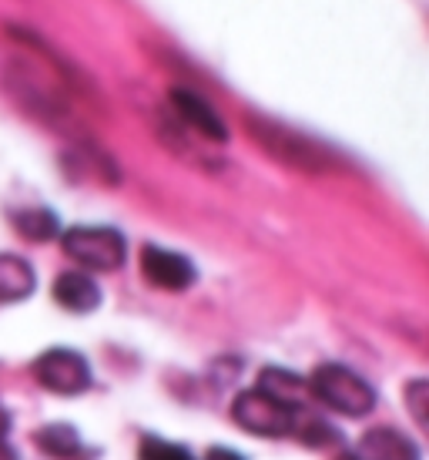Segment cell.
Returning <instances> with one entry per match:
<instances>
[{"instance_id": "5bb4252c", "label": "cell", "mask_w": 429, "mask_h": 460, "mask_svg": "<svg viewBox=\"0 0 429 460\" xmlns=\"http://www.w3.org/2000/svg\"><path fill=\"white\" fill-rule=\"evenodd\" d=\"M138 457L141 460H195L188 447L171 444V440H162V437H144Z\"/></svg>"}, {"instance_id": "9a60e30c", "label": "cell", "mask_w": 429, "mask_h": 460, "mask_svg": "<svg viewBox=\"0 0 429 460\" xmlns=\"http://www.w3.org/2000/svg\"><path fill=\"white\" fill-rule=\"evenodd\" d=\"M406 403H409V413L416 417V423L426 430L429 427V384L426 380H413V384L406 386Z\"/></svg>"}, {"instance_id": "8fae6325", "label": "cell", "mask_w": 429, "mask_h": 460, "mask_svg": "<svg viewBox=\"0 0 429 460\" xmlns=\"http://www.w3.org/2000/svg\"><path fill=\"white\" fill-rule=\"evenodd\" d=\"M34 444L40 447V454H48L54 460H81L84 454V440L71 423H48L34 434Z\"/></svg>"}, {"instance_id": "4fadbf2b", "label": "cell", "mask_w": 429, "mask_h": 460, "mask_svg": "<svg viewBox=\"0 0 429 460\" xmlns=\"http://www.w3.org/2000/svg\"><path fill=\"white\" fill-rule=\"evenodd\" d=\"M255 390H262L266 396H272V400H278V403H285V407L299 410V400H302V394H305V380L289 370L272 367V370H262Z\"/></svg>"}, {"instance_id": "7c38bea8", "label": "cell", "mask_w": 429, "mask_h": 460, "mask_svg": "<svg viewBox=\"0 0 429 460\" xmlns=\"http://www.w3.org/2000/svg\"><path fill=\"white\" fill-rule=\"evenodd\" d=\"M13 229L21 232L24 239L31 243H51L61 235V222L54 216L51 208H44V205H34V208H21V212H13Z\"/></svg>"}, {"instance_id": "30bf717a", "label": "cell", "mask_w": 429, "mask_h": 460, "mask_svg": "<svg viewBox=\"0 0 429 460\" xmlns=\"http://www.w3.org/2000/svg\"><path fill=\"white\" fill-rule=\"evenodd\" d=\"M38 276L27 259L13 256V252H0V306L4 303H21L34 293Z\"/></svg>"}, {"instance_id": "ba28073f", "label": "cell", "mask_w": 429, "mask_h": 460, "mask_svg": "<svg viewBox=\"0 0 429 460\" xmlns=\"http://www.w3.org/2000/svg\"><path fill=\"white\" fill-rule=\"evenodd\" d=\"M339 460H423L419 447L409 437L396 434V430H369L353 454H342Z\"/></svg>"}, {"instance_id": "8992f818", "label": "cell", "mask_w": 429, "mask_h": 460, "mask_svg": "<svg viewBox=\"0 0 429 460\" xmlns=\"http://www.w3.org/2000/svg\"><path fill=\"white\" fill-rule=\"evenodd\" d=\"M141 276L152 282L154 289L164 293H185L198 279V269L188 256H181L175 249H162V245H144L141 249Z\"/></svg>"}, {"instance_id": "6da1fadb", "label": "cell", "mask_w": 429, "mask_h": 460, "mask_svg": "<svg viewBox=\"0 0 429 460\" xmlns=\"http://www.w3.org/2000/svg\"><path fill=\"white\" fill-rule=\"evenodd\" d=\"M309 390L326 403L328 410H336L342 417H366L376 410V390L359 376L349 367H339V363H322L312 380H309Z\"/></svg>"}, {"instance_id": "7a4b0ae2", "label": "cell", "mask_w": 429, "mask_h": 460, "mask_svg": "<svg viewBox=\"0 0 429 460\" xmlns=\"http://www.w3.org/2000/svg\"><path fill=\"white\" fill-rule=\"evenodd\" d=\"M61 249L88 272H118L127 259L125 235L111 226H74L61 232Z\"/></svg>"}, {"instance_id": "5b68a950", "label": "cell", "mask_w": 429, "mask_h": 460, "mask_svg": "<svg viewBox=\"0 0 429 460\" xmlns=\"http://www.w3.org/2000/svg\"><path fill=\"white\" fill-rule=\"evenodd\" d=\"M34 380L57 396H77L91 386V367L81 353L57 346L34 359Z\"/></svg>"}, {"instance_id": "277c9868", "label": "cell", "mask_w": 429, "mask_h": 460, "mask_svg": "<svg viewBox=\"0 0 429 460\" xmlns=\"http://www.w3.org/2000/svg\"><path fill=\"white\" fill-rule=\"evenodd\" d=\"M295 413L299 410L278 403L272 396H266L262 390H245V394L235 396L232 403V417L241 430L258 437H292V427H295Z\"/></svg>"}, {"instance_id": "ac0fdd59", "label": "cell", "mask_w": 429, "mask_h": 460, "mask_svg": "<svg viewBox=\"0 0 429 460\" xmlns=\"http://www.w3.org/2000/svg\"><path fill=\"white\" fill-rule=\"evenodd\" d=\"M0 460H13V454L7 450V444H0Z\"/></svg>"}, {"instance_id": "52a82bcc", "label": "cell", "mask_w": 429, "mask_h": 460, "mask_svg": "<svg viewBox=\"0 0 429 460\" xmlns=\"http://www.w3.org/2000/svg\"><path fill=\"white\" fill-rule=\"evenodd\" d=\"M171 108H175L178 118H181L188 128L198 131L202 138H208V141H228V128H225V121H222V115H218V111H214V108L205 102V98H198L195 91L171 88Z\"/></svg>"}, {"instance_id": "3957f363", "label": "cell", "mask_w": 429, "mask_h": 460, "mask_svg": "<svg viewBox=\"0 0 429 460\" xmlns=\"http://www.w3.org/2000/svg\"><path fill=\"white\" fill-rule=\"evenodd\" d=\"M249 131H252V138L268 155H276L278 162H285V165H295L302 168V172H322V168H328L326 148H319L316 141L302 138L299 131H289L276 125V121H262V118H252Z\"/></svg>"}, {"instance_id": "2e32d148", "label": "cell", "mask_w": 429, "mask_h": 460, "mask_svg": "<svg viewBox=\"0 0 429 460\" xmlns=\"http://www.w3.org/2000/svg\"><path fill=\"white\" fill-rule=\"evenodd\" d=\"M205 460H245V457H241V454H235V450H228V447H212Z\"/></svg>"}, {"instance_id": "9c48e42d", "label": "cell", "mask_w": 429, "mask_h": 460, "mask_svg": "<svg viewBox=\"0 0 429 460\" xmlns=\"http://www.w3.org/2000/svg\"><path fill=\"white\" fill-rule=\"evenodd\" d=\"M54 299L67 313H94L101 306V286L91 279L88 272H61L54 279Z\"/></svg>"}, {"instance_id": "e0dca14e", "label": "cell", "mask_w": 429, "mask_h": 460, "mask_svg": "<svg viewBox=\"0 0 429 460\" xmlns=\"http://www.w3.org/2000/svg\"><path fill=\"white\" fill-rule=\"evenodd\" d=\"M11 434V413L0 407V444H4V437Z\"/></svg>"}]
</instances>
